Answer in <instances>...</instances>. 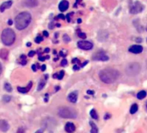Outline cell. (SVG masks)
Returning a JSON list of instances; mask_svg holds the SVG:
<instances>
[{
    "label": "cell",
    "mask_w": 147,
    "mask_h": 133,
    "mask_svg": "<svg viewBox=\"0 0 147 133\" xmlns=\"http://www.w3.org/2000/svg\"><path fill=\"white\" fill-rule=\"evenodd\" d=\"M120 76L118 70L113 68H105L100 71L99 77L102 82L106 84H111L115 82Z\"/></svg>",
    "instance_id": "cell-1"
},
{
    "label": "cell",
    "mask_w": 147,
    "mask_h": 133,
    "mask_svg": "<svg viewBox=\"0 0 147 133\" xmlns=\"http://www.w3.org/2000/svg\"><path fill=\"white\" fill-rule=\"evenodd\" d=\"M31 20H32V16H31L30 13L23 11V12L18 14L15 19L16 28L18 30H23L29 25Z\"/></svg>",
    "instance_id": "cell-2"
},
{
    "label": "cell",
    "mask_w": 147,
    "mask_h": 133,
    "mask_svg": "<svg viewBox=\"0 0 147 133\" xmlns=\"http://www.w3.org/2000/svg\"><path fill=\"white\" fill-rule=\"evenodd\" d=\"M1 40L5 46H10V45H12L15 42L16 34L13 31V29H10V28L4 29L3 30V32H2Z\"/></svg>",
    "instance_id": "cell-3"
},
{
    "label": "cell",
    "mask_w": 147,
    "mask_h": 133,
    "mask_svg": "<svg viewBox=\"0 0 147 133\" xmlns=\"http://www.w3.org/2000/svg\"><path fill=\"white\" fill-rule=\"evenodd\" d=\"M58 115L63 119H76L77 112L70 107H61L58 111Z\"/></svg>",
    "instance_id": "cell-4"
},
{
    "label": "cell",
    "mask_w": 147,
    "mask_h": 133,
    "mask_svg": "<svg viewBox=\"0 0 147 133\" xmlns=\"http://www.w3.org/2000/svg\"><path fill=\"white\" fill-rule=\"evenodd\" d=\"M126 72L129 74L130 76H135L140 72V65L137 62L131 63L126 68Z\"/></svg>",
    "instance_id": "cell-5"
},
{
    "label": "cell",
    "mask_w": 147,
    "mask_h": 133,
    "mask_svg": "<svg viewBox=\"0 0 147 133\" xmlns=\"http://www.w3.org/2000/svg\"><path fill=\"white\" fill-rule=\"evenodd\" d=\"M143 10H144V6H143L142 3L139 1H136L130 7V13H132V14H138V13H140Z\"/></svg>",
    "instance_id": "cell-6"
},
{
    "label": "cell",
    "mask_w": 147,
    "mask_h": 133,
    "mask_svg": "<svg viewBox=\"0 0 147 133\" xmlns=\"http://www.w3.org/2000/svg\"><path fill=\"white\" fill-rule=\"evenodd\" d=\"M109 56L106 55L103 52H99V53L95 54L94 55L92 56V60L94 61H109Z\"/></svg>",
    "instance_id": "cell-7"
},
{
    "label": "cell",
    "mask_w": 147,
    "mask_h": 133,
    "mask_svg": "<svg viewBox=\"0 0 147 133\" xmlns=\"http://www.w3.org/2000/svg\"><path fill=\"white\" fill-rule=\"evenodd\" d=\"M77 47L81 49L90 50L93 48V43L90 42H87V41H80L77 42Z\"/></svg>",
    "instance_id": "cell-8"
},
{
    "label": "cell",
    "mask_w": 147,
    "mask_h": 133,
    "mask_svg": "<svg viewBox=\"0 0 147 133\" xmlns=\"http://www.w3.org/2000/svg\"><path fill=\"white\" fill-rule=\"evenodd\" d=\"M10 129V125H9L8 122L4 119H1L0 120V131H2L3 132H6Z\"/></svg>",
    "instance_id": "cell-9"
},
{
    "label": "cell",
    "mask_w": 147,
    "mask_h": 133,
    "mask_svg": "<svg viewBox=\"0 0 147 133\" xmlns=\"http://www.w3.org/2000/svg\"><path fill=\"white\" fill-rule=\"evenodd\" d=\"M129 51L133 54H140L143 51V48L139 45H133V46L130 47Z\"/></svg>",
    "instance_id": "cell-10"
},
{
    "label": "cell",
    "mask_w": 147,
    "mask_h": 133,
    "mask_svg": "<svg viewBox=\"0 0 147 133\" xmlns=\"http://www.w3.org/2000/svg\"><path fill=\"white\" fill-rule=\"evenodd\" d=\"M68 7H69L68 1H66V0H63V1H61L60 3H59V10H60L61 12H64V11H66V10H67Z\"/></svg>",
    "instance_id": "cell-11"
},
{
    "label": "cell",
    "mask_w": 147,
    "mask_h": 133,
    "mask_svg": "<svg viewBox=\"0 0 147 133\" xmlns=\"http://www.w3.org/2000/svg\"><path fill=\"white\" fill-rule=\"evenodd\" d=\"M13 2L11 0H10V1H6V2H3V3L1 4V6H0V11L1 12H3L5 10H7V9L10 8L12 5Z\"/></svg>",
    "instance_id": "cell-12"
},
{
    "label": "cell",
    "mask_w": 147,
    "mask_h": 133,
    "mask_svg": "<svg viewBox=\"0 0 147 133\" xmlns=\"http://www.w3.org/2000/svg\"><path fill=\"white\" fill-rule=\"evenodd\" d=\"M65 130H66V132L72 133L76 130V127H75V125H74V124L69 122V123L66 124V126H65Z\"/></svg>",
    "instance_id": "cell-13"
},
{
    "label": "cell",
    "mask_w": 147,
    "mask_h": 133,
    "mask_svg": "<svg viewBox=\"0 0 147 133\" xmlns=\"http://www.w3.org/2000/svg\"><path fill=\"white\" fill-rule=\"evenodd\" d=\"M24 3L27 7L32 8V7H36L38 5V1L37 0H25Z\"/></svg>",
    "instance_id": "cell-14"
},
{
    "label": "cell",
    "mask_w": 147,
    "mask_h": 133,
    "mask_svg": "<svg viewBox=\"0 0 147 133\" xmlns=\"http://www.w3.org/2000/svg\"><path fill=\"white\" fill-rule=\"evenodd\" d=\"M68 100L72 103H76L77 100V92H73V93H71L68 95Z\"/></svg>",
    "instance_id": "cell-15"
},
{
    "label": "cell",
    "mask_w": 147,
    "mask_h": 133,
    "mask_svg": "<svg viewBox=\"0 0 147 133\" xmlns=\"http://www.w3.org/2000/svg\"><path fill=\"white\" fill-rule=\"evenodd\" d=\"M32 87V82H29V86L28 87H17V90H18V92H20V93H28V92L30 90V88Z\"/></svg>",
    "instance_id": "cell-16"
},
{
    "label": "cell",
    "mask_w": 147,
    "mask_h": 133,
    "mask_svg": "<svg viewBox=\"0 0 147 133\" xmlns=\"http://www.w3.org/2000/svg\"><path fill=\"white\" fill-rule=\"evenodd\" d=\"M8 54H9V52L7 49H2L1 51H0V57L3 60L7 59V57H8Z\"/></svg>",
    "instance_id": "cell-17"
},
{
    "label": "cell",
    "mask_w": 147,
    "mask_h": 133,
    "mask_svg": "<svg viewBox=\"0 0 147 133\" xmlns=\"http://www.w3.org/2000/svg\"><path fill=\"white\" fill-rule=\"evenodd\" d=\"M90 127H91L90 132L91 133H98V128H97V126L96 125V124L93 123V122H90Z\"/></svg>",
    "instance_id": "cell-18"
},
{
    "label": "cell",
    "mask_w": 147,
    "mask_h": 133,
    "mask_svg": "<svg viewBox=\"0 0 147 133\" xmlns=\"http://www.w3.org/2000/svg\"><path fill=\"white\" fill-rule=\"evenodd\" d=\"M146 96V91H140L139 93H138L137 94V98L139 99V100H143V99H145Z\"/></svg>",
    "instance_id": "cell-19"
},
{
    "label": "cell",
    "mask_w": 147,
    "mask_h": 133,
    "mask_svg": "<svg viewBox=\"0 0 147 133\" xmlns=\"http://www.w3.org/2000/svg\"><path fill=\"white\" fill-rule=\"evenodd\" d=\"M138 110H139V106H138V105L134 104L132 106L131 109H130V112H131V114H134L138 112Z\"/></svg>",
    "instance_id": "cell-20"
},
{
    "label": "cell",
    "mask_w": 147,
    "mask_h": 133,
    "mask_svg": "<svg viewBox=\"0 0 147 133\" xmlns=\"http://www.w3.org/2000/svg\"><path fill=\"white\" fill-rule=\"evenodd\" d=\"M90 116L94 119H98V115H97V113H96V110H95V109H92L90 111Z\"/></svg>",
    "instance_id": "cell-21"
},
{
    "label": "cell",
    "mask_w": 147,
    "mask_h": 133,
    "mask_svg": "<svg viewBox=\"0 0 147 133\" xmlns=\"http://www.w3.org/2000/svg\"><path fill=\"white\" fill-rule=\"evenodd\" d=\"M4 89L6 90L7 92L10 93V92L12 91V87H11V86H10V84H9L8 82H6V83L4 84Z\"/></svg>",
    "instance_id": "cell-22"
},
{
    "label": "cell",
    "mask_w": 147,
    "mask_h": 133,
    "mask_svg": "<svg viewBox=\"0 0 147 133\" xmlns=\"http://www.w3.org/2000/svg\"><path fill=\"white\" fill-rule=\"evenodd\" d=\"M45 85H46V82L45 81H40V83H39V85H38L37 90H38V91H40V90H42V89H43V87H45Z\"/></svg>",
    "instance_id": "cell-23"
},
{
    "label": "cell",
    "mask_w": 147,
    "mask_h": 133,
    "mask_svg": "<svg viewBox=\"0 0 147 133\" xmlns=\"http://www.w3.org/2000/svg\"><path fill=\"white\" fill-rule=\"evenodd\" d=\"M10 100H11V97L8 96V95H5V96H3V101L4 103H9L10 101Z\"/></svg>",
    "instance_id": "cell-24"
},
{
    "label": "cell",
    "mask_w": 147,
    "mask_h": 133,
    "mask_svg": "<svg viewBox=\"0 0 147 133\" xmlns=\"http://www.w3.org/2000/svg\"><path fill=\"white\" fill-rule=\"evenodd\" d=\"M35 42H36V43H40V42L43 41V37L40 36V35H38V36H37L36 38L35 39Z\"/></svg>",
    "instance_id": "cell-25"
},
{
    "label": "cell",
    "mask_w": 147,
    "mask_h": 133,
    "mask_svg": "<svg viewBox=\"0 0 147 133\" xmlns=\"http://www.w3.org/2000/svg\"><path fill=\"white\" fill-rule=\"evenodd\" d=\"M64 75H65L64 71H60V72H59V74H58V80H62L63 77H64Z\"/></svg>",
    "instance_id": "cell-26"
},
{
    "label": "cell",
    "mask_w": 147,
    "mask_h": 133,
    "mask_svg": "<svg viewBox=\"0 0 147 133\" xmlns=\"http://www.w3.org/2000/svg\"><path fill=\"white\" fill-rule=\"evenodd\" d=\"M63 40H64L65 42H66V43H67V42H69L71 41V38L68 36L67 35H64V36H63Z\"/></svg>",
    "instance_id": "cell-27"
},
{
    "label": "cell",
    "mask_w": 147,
    "mask_h": 133,
    "mask_svg": "<svg viewBox=\"0 0 147 133\" xmlns=\"http://www.w3.org/2000/svg\"><path fill=\"white\" fill-rule=\"evenodd\" d=\"M78 35V36L80 37V38H83V39H84V38H86V34L85 33H83V32H80L77 34Z\"/></svg>",
    "instance_id": "cell-28"
},
{
    "label": "cell",
    "mask_w": 147,
    "mask_h": 133,
    "mask_svg": "<svg viewBox=\"0 0 147 133\" xmlns=\"http://www.w3.org/2000/svg\"><path fill=\"white\" fill-rule=\"evenodd\" d=\"M67 65V61H66V59H64L63 61H61V66H66Z\"/></svg>",
    "instance_id": "cell-29"
},
{
    "label": "cell",
    "mask_w": 147,
    "mask_h": 133,
    "mask_svg": "<svg viewBox=\"0 0 147 133\" xmlns=\"http://www.w3.org/2000/svg\"><path fill=\"white\" fill-rule=\"evenodd\" d=\"M73 15V12H72V13H69V14L66 16V19H67V21L68 22H71V16H72Z\"/></svg>",
    "instance_id": "cell-30"
},
{
    "label": "cell",
    "mask_w": 147,
    "mask_h": 133,
    "mask_svg": "<svg viewBox=\"0 0 147 133\" xmlns=\"http://www.w3.org/2000/svg\"><path fill=\"white\" fill-rule=\"evenodd\" d=\"M59 55H60L61 56H63V57H65V56L66 55V51L64 52V50H62V51L59 52Z\"/></svg>",
    "instance_id": "cell-31"
},
{
    "label": "cell",
    "mask_w": 147,
    "mask_h": 133,
    "mask_svg": "<svg viewBox=\"0 0 147 133\" xmlns=\"http://www.w3.org/2000/svg\"><path fill=\"white\" fill-rule=\"evenodd\" d=\"M35 55V51H30L29 53V57H33V56H34Z\"/></svg>",
    "instance_id": "cell-32"
},
{
    "label": "cell",
    "mask_w": 147,
    "mask_h": 133,
    "mask_svg": "<svg viewBox=\"0 0 147 133\" xmlns=\"http://www.w3.org/2000/svg\"><path fill=\"white\" fill-rule=\"evenodd\" d=\"M24 132H25V131H24L23 128H19L17 131V133H24Z\"/></svg>",
    "instance_id": "cell-33"
},
{
    "label": "cell",
    "mask_w": 147,
    "mask_h": 133,
    "mask_svg": "<svg viewBox=\"0 0 147 133\" xmlns=\"http://www.w3.org/2000/svg\"><path fill=\"white\" fill-rule=\"evenodd\" d=\"M57 17L58 18H60V19H65V18H66V16H65L63 14H59V16H57Z\"/></svg>",
    "instance_id": "cell-34"
},
{
    "label": "cell",
    "mask_w": 147,
    "mask_h": 133,
    "mask_svg": "<svg viewBox=\"0 0 147 133\" xmlns=\"http://www.w3.org/2000/svg\"><path fill=\"white\" fill-rule=\"evenodd\" d=\"M46 60V57H43V56H39V61H44Z\"/></svg>",
    "instance_id": "cell-35"
},
{
    "label": "cell",
    "mask_w": 147,
    "mask_h": 133,
    "mask_svg": "<svg viewBox=\"0 0 147 133\" xmlns=\"http://www.w3.org/2000/svg\"><path fill=\"white\" fill-rule=\"evenodd\" d=\"M110 117H111L110 114H105V116H104V119H110Z\"/></svg>",
    "instance_id": "cell-36"
},
{
    "label": "cell",
    "mask_w": 147,
    "mask_h": 133,
    "mask_svg": "<svg viewBox=\"0 0 147 133\" xmlns=\"http://www.w3.org/2000/svg\"><path fill=\"white\" fill-rule=\"evenodd\" d=\"M87 93L90 95H93L95 93H94V91H92V90H88V91H87Z\"/></svg>",
    "instance_id": "cell-37"
},
{
    "label": "cell",
    "mask_w": 147,
    "mask_h": 133,
    "mask_svg": "<svg viewBox=\"0 0 147 133\" xmlns=\"http://www.w3.org/2000/svg\"><path fill=\"white\" fill-rule=\"evenodd\" d=\"M73 69H74V70H75V71L79 70V69H80V67H79V66H77V65H75V66L73 67Z\"/></svg>",
    "instance_id": "cell-38"
},
{
    "label": "cell",
    "mask_w": 147,
    "mask_h": 133,
    "mask_svg": "<svg viewBox=\"0 0 147 133\" xmlns=\"http://www.w3.org/2000/svg\"><path fill=\"white\" fill-rule=\"evenodd\" d=\"M46 65H42V66L40 67V69H41V71H45V70H46Z\"/></svg>",
    "instance_id": "cell-39"
},
{
    "label": "cell",
    "mask_w": 147,
    "mask_h": 133,
    "mask_svg": "<svg viewBox=\"0 0 147 133\" xmlns=\"http://www.w3.org/2000/svg\"><path fill=\"white\" fill-rule=\"evenodd\" d=\"M78 61H79V60L77 59V58H74V59L72 60V62L73 63H77V62H78Z\"/></svg>",
    "instance_id": "cell-40"
},
{
    "label": "cell",
    "mask_w": 147,
    "mask_h": 133,
    "mask_svg": "<svg viewBox=\"0 0 147 133\" xmlns=\"http://www.w3.org/2000/svg\"><path fill=\"white\" fill-rule=\"evenodd\" d=\"M43 35H45V36H46V37H47V36H48V35H49V33H48V32H47V31H46V30H44V31H43Z\"/></svg>",
    "instance_id": "cell-41"
},
{
    "label": "cell",
    "mask_w": 147,
    "mask_h": 133,
    "mask_svg": "<svg viewBox=\"0 0 147 133\" xmlns=\"http://www.w3.org/2000/svg\"><path fill=\"white\" fill-rule=\"evenodd\" d=\"M32 70L34 71V72H35V71L37 70V68H36V66L34 64V65H32Z\"/></svg>",
    "instance_id": "cell-42"
},
{
    "label": "cell",
    "mask_w": 147,
    "mask_h": 133,
    "mask_svg": "<svg viewBox=\"0 0 147 133\" xmlns=\"http://www.w3.org/2000/svg\"><path fill=\"white\" fill-rule=\"evenodd\" d=\"M12 23H13V21H12V20H11V19L9 20V21H8V24H9V25H12Z\"/></svg>",
    "instance_id": "cell-43"
},
{
    "label": "cell",
    "mask_w": 147,
    "mask_h": 133,
    "mask_svg": "<svg viewBox=\"0 0 147 133\" xmlns=\"http://www.w3.org/2000/svg\"><path fill=\"white\" fill-rule=\"evenodd\" d=\"M21 63H22V64H23V65H25L26 63H27V61H26V60H23Z\"/></svg>",
    "instance_id": "cell-44"
},
{
    "label": "cell",
    "mask_w": 147,
    "mask_h": 133,
    "mask_svg": "<svg viewBox=\"0 0 147 133\" xmlns=\"http://www.w3.org/2000/svg\"><path fill=\"white\" fill-rule=\"evenodd\" d=\"M87 63H88V61H85V62H83V64H82V65H81V67H84V66H85V65H86V64H87Z\"/></svg>",
    "instance_id": "cell-45"
},
{
    "label": "cell",
    "mask_w": 147,
    "mask_h": 133,
    "mask_svg": "<svg viewBox=\"0 0 147 133\" xmlns=\"http://www.w3.org/2000/svg\"><path fill=\"white\" fill-rule=\"evenodd\" d=\"M53 23L52 22V23L49 24V29H53Z\"/></svg>",
    "instance_id": "cell-46"
},
{
    "label": "cell",
    "mask_w": 147,
    "mask_h": 133,
    "mask_svg": "<svg viewBox=\"0 0 147 133\" xmlns=\"http://www.w3.org/2000/svg\"><path fill=\"white\" fill-rule=\"evenodd\" d=\"M53 79H58V74H53Z\"/></svg>",
    "instance_id": "cell-47"
},
{
    "label": "cell",
    "mask_w": 147,
    "mask_h": 133,
    "mask_svg": "<svg viewBox=\"0 0 147 133\" xmlns=\"http://www.w3.org/2000/svg\"><path fill=\"white\" fill-rule=\"evenodd\" d=\"M49 51H50V48H46V49H45V53H48Z\"/></svg>",
    "instance_id": "cell-48"
},
{
    "label": "cell",
    "mask_w": 147,
    "mask_h": 133,
    "mask_svg": "<svg viewBox=\"0 0 147 133\" xmlns=\"http://www.w3.org/2000/svg\"><path fill=\"white\" fill-rule=\"evenodd\" d=\"M35 133H43V131H42V130H38Z\"/></svg>",
    "instance_id": "cell-49"
},
{
    "label": "cell",
    "mask_w": 147,
    "mask_h": 133,
    "mask_svg": "<svg viewBox=\"0 0 147 133\" xmlns=\"http://www.w3.org/2000/svg\"><path fill=\"white\" fill-rule=\"evenodd\" d=\"M59 89H60V87H55V92L59 91Z\"/></svg>",
    "instance_id": "cell-50"
},
{
    "label": "cell",
    "mask_w": 147,
    "mask_h": 133,
    "mask_svg": "<svg viewBox=\"0 0 147 133\" xmlns=\"http://www.w3.org/2000/svg\"><path fill=\"white\" fill-rule=\"evenodd\" d=\"M1 73H2V64L0 63V74H1Z\"/></svg>",
    "instance_id": "cell-51"
},
{
    "label": "cell",
    "mask_w": 147,
    "mask_h": 133,
    "mask_svg": "<svg viewBox=\"0 0 147 133\" xmlns=\"http://www.w3.org/2000/svg\"><path fill=\"white\" fill-rule=\"evenodd\" d=\"M44 101H45V102H47V101H48V97H46L45 100H44Z\"/></svg>",
    "instance_id": "cell-52"
},
{
    "label": "cell",
    "mask_w": 147,
    "mask_h": 133,
    "mask_svg": "<svg viewBox=\"0 0 147 133\" xmlns=\"http://www.w3.org/2000/svg\"><path fill=\"white\" fill-rule=\"evenodd\" d=\"M137 40H138V41H137L138 42H142V41H141V38H140V39H139V38H138Z\"/></svg>",
    "instance_id": "cell-53"
},
{
    "label": "cell",
    "mask_w": 147,
    "mask_h": 133,
    "mask_svg": "<svg viewBox=\"0 0 147 133\" xmlns=\"http://www.w3.org/2000/svg\"><path fill=\"white\" fill-rule=\"evenodd\" d=\"M27 46H28V47H30V46H31V43H30V42H28V43H27Z\"/></svg>",
    "instance_id": "cell-54"
},
{
    "label": "cell",
    "mask_w": 147,
    "mask_h": 133,
    "mask_svg": "<svg viewBox=\"0 0 147 133\" xmlns=\"http://www.w3.org/2000/svg\"><path fill=\"white\" fill-rule=\"evenodd\" d=\"M81 22H82L81 19H77V22H78V23H81Z\"/></svg>",
    "instance_id": "cell-55"
},
{
    "label": "cell",
    "mask_w": 147,
    "mask_h": 133,
    "mask_svg": "<svg viewBox=\"0 0 147 133\" xmlns=\"http://www.w3.org/2000/svg\"><path fill=\"white\" fill-rule=\"evenodd\" d=\"M45 79H46H46H48V74H46V75H45Z\"/></svg>",
    "instance_id": "cell-56"
},
{
    "label": "cell",
    "mask_w": 147,
    "mask_h": 133,
    "mask_svg": "<svg viewBox=\"0 0 147 133\" xmlns=\"http://www.w3.org/2000/svg\"><path fill=\"white\" fill-rule=\"evenodd\" d=\"M56 26H57V27H60V24H59V23H57Z\"/></svg>",
    "instance_id": "cell-57"
},
{
    "label": "cell",
    "mask_w": 147,
    "mask_h": 133,
    "mask_svg": "<svg viewBox=\"0 0 147 133\" xmlns=\"http://www.w3.org/2000/svg\"><path fill=\"white\" fill-rule=\"evenodd\" d=\"M77 3H79V2H81V0H77Z\"/></svg>",
    "instance_id": "cell-58"
},
{
    "label": "cell",
    "mask_w": 147,
    "mask_h": 133,
    "mask_svg": "<svg viewBox=\"0 0 147 133\" xmlns=\"http://www.w3.org/2000/svg\"><path fill=\"white\" fill-rule=\"evenodd\" d=\"M146 108H147V103H146Z\"/></svg>",
    "instance_id": "cell-59"
},
{
    "label": "cell",
    "mask_w": 147,
    "mask_h": 133,
    "mask_svg": "<svg viewBox=\"0 0 147 133\" xmlns=\"http://www.w3.org/2000/svg\"><path fill=\"white\" fill-rule=\"evenodd\" d=\"M146 30H147V26H146Z\"/></svg>",
    "instance_id": "cell-60"
}]
</instances>
